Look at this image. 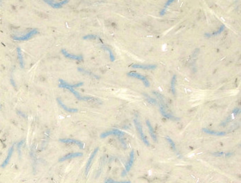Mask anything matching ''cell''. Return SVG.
Listing matches in <instances>:
<instances>
[{
  "mask_svg": "<svg viewBox=\"0 0 241 183\" xmlns=\"http://www.w3.org/2000/svg\"><path fill=\"white\" fill-rule=\"evenodd\" d=\"M59 82H60V83L59 85H58V87H61V88H65V89H68V90L70 91L71 92L74 94V96H75L78 100H79V101H95V100H96L95 98L91 97V96H82L81 95H80V94H79L78 92H77L75 89H74V87H80V86L83 85H84V83L81 82V83H79L72 85V84L67 83L65 82V81H64L63 80H62V79H60Z\"/></svg>",
  "mask_w": 241,
  "mask_h": 183,
  "instance_id": "1",
  "label": "cell"
},
{
  "mask_svg": "<svg viewBox=\"0 0 241 183\" xmlns=\"http://www.w3.org/2000/svg\"><path fill=\"white\" fill-rule=\"evenodd\" d=\"M133 122H134L135 126H136V128L137 130H138V134H139V135H140V138H141V139L143 140V142L145 143V144H146L147 146H150V142H149L148 139H147V137H145V134L143 133V128H142V126H141V124H140V122H139V121H138L137 117H135Z\"/></svg>",
  "mask_w": 241,
  "mask_h": 183,
  "instance_id": "2",
  "label": "cell"
},
{
  "mask_svg": "<svg viewBox=\"0 0 241 183\" xmlns=\"http://www.w3.org/2000/svg\"><path fill=\"white\" fill-rule=\"evenodd\" d=\"M38 33L39 31L38 29H33L32 31H30L29 33L25 34V35L21 36H13V38L15 40H20V41L27 40L30 39L31 38H32L33 36L36 35V34H38Z\"/></svg>",
  "mask_w": 241,
  "mask_h": 183,
  "instance_id": "3",
  "label": "cell"
},
{
  "mask_svg": "<svg viewBox=\"0 0 241 183\" xmlns=\"http://www.w3.org/2000/svg\"><path fill=\"white\" fill-rule=\"evenodd\" d=\"M109 135H117L119 138H121L122 136L124 135V132H122V131L119 130H117V129H113L111 130L106 131V132L102 133L101 135H100V137L105 138Z\"/></svg>",
  "mask_w": 241,
  "mask_h": 183,
  "instance_id": "4",
  "label": "cell"
},
{
  "mask_svg": "<svg viewBox=\"0 0 241 183\" xmlns=\"http://www.w3.org/2000/svg\"><path fill=\"white\" fill-rule=\"evenodd\" d=\"M133 162H134V151H133H133H131V153H130L129 160V161H128L127 164H126L125 166V169H124V171L122 172V176H124L129 171L130 169H131V167L133 166Z\"/></svg>",
  "mask_w": 241,
  "mask_h": 183,
  "instance_id": "5",
  "label": "cell"
},
{
  "mask_svg": "<svg viewBox=\"0 0 241 183\" xmlns=\"http://www.w3.org/2000/svg\"><path fill=\"white\" fill-rule=\"evenodd\" d=\"M127 75L130 77H133L136 78V79H140L143 82L144 85H145L146 87H150V82H149L148 80L146 79V77H145L144 76L141 75V74H139L138 73H136V72H129V73L127 74Z\"/></svg>",
  "mask_w": 241,
  "mask_h": 183,
  "instance_id": "6",
  "label": "cell"
},
{
  "mask_svg": "<svg viewBox=\"0 0 241 183\" xmlns=\"http://www.w3.org/2000/svg\"><path fill=\"white\" fill-rule=\"evenodd\" d=\"M59 141L62 143H65V144H76L79 146V148L83 149L84 148V144L82 141L77 140V139H60Z\"/></svg>",
  "mask_w": 241,
  "mask_h": 183,
  "instance_id": "7",
  "label": "cell"
},
{
  "mask_svg": "<svg viewBox=\"0 0 241 183\" xmlns=\"http://www.w3.org/2000/svg\"><path fill=\"white\" fill-rule=\"evenodd\" d=\"M81 156H83V153H79V152H76V153H69V154L64 155V156L62 157V158H60L59 160H58V161L62 162L65 161V160H71V159H73V158H79V157H81Z\"/></svg>",
  "mask_w": 241,
  "mask_h": 183,
  "instance_id": "8",
  "label": "cell"
},
{
  "mask_svg": "<svg viewBox=\"0 0 241 183\" xmlns=\"http://www.w3.org/2000/svg\"><path fill=\"white\" fill-rule=\"evenodd\" d=\"M45 2L47 4L50 5L51 7L54 8H61L64 4H66L69 2L68 0H65V1H61L60 2H56L54 1H51V0H45Z\"/></svg>",
  "mask_w": 241,
  "mask_h": 183,
  "instance_id": "9",
  "label": "cell"
},
{
  "mask_svg": "<svg viewBox=\"0 0 241 183\" xmlns=\"http://www.w3.org/2000/svg\"><path fill=\"white\" fill-rule=\"evenodd\" d=\"M98 150H99L98 148H95L94 151H93V153H92V154L91 155V156H90L89 159H88L87 164H86V170H85V173H86V175H88V172H89V170H90V169H91V165H92V162H93V159L95 158V155H96L97 153Z\"/></svg>",
  "mask_w": 241,
  "mask_h": 183,
  "instance_id": "10",
  "label": "cell"
},
{
  "mask_svg": "<svg viewBox=\"0 0 241 183\" xmlns=\"http://www.w3.org/2000/svg\"><path fill=\"white\" fill-rule=\"evenodd\" d=\"M56 100H57V102H58V104H59V106L61 107V108H63L65 112H67V113H77V112L78 111V109L70 108V107L67 106L66 105L64 104L63 101H61V99H59V98H57Z\"/></svg>",
  "mask_w": 241,
  "mask_h": 183,
  "instance_id": "11",
  "label": "cell"
},
{
  "mask_svg": "<svg viewBox=\"0 0 241 183\" xmlns=\"http://www.w3.org/2000/svg\"><path fill=\"white\" fill-rule=\"evenodd\" d=\"M13 151H14V146L13 145V146H12L11 147L9 148V150H8V155H7V157H6V158L5 159L4 161L3 162V163L1 165V168H4V167H6V166L8 165V164L9 163L10 160H11V159L12 155H13Z\"/></svg>",
  "mask_w": 241,
  "mask_h": 183,
  "instance_id": "12",
  "label": "cell"
},
{
  "mask_svg": "<svg viewBox=\"0 0 241 183\" xmlns=\"http://www.w3.org/2000/svg\"><path fill=\"white\" fill-rule=\"evenodd\" d=\"M61 53H63V55L65 57H66L67 58H70V59L72 60H83V56H77V55L71 54L69 52H67L65 49H62Z\"/></svg>",
  "mask_w": 241,
  "mask_h": 183,
  "instance_id": "13",
  "label": "cell"
},
{
  "mask_svg": "<svg viewBox=\"0 0 241 183\" xmlns=\"http://www.w3.org/2000/svg\"><path fill=\"white\" fill-rule=\"evenodd\" d=\"M131 67L133 68L136 69H143V70H154V69H156L157 66L154 65H139V64H134V65H131Z\"/></svg>",
  "mask_w": 241,
  "mask_h": 183,
  "instance_id": "14",
  "label": "cell"
},
{
  "mask_svg": "<svg viewBox=\"0 0 241 183\" xmlns=\"http://www.w3.org/2000/svg\"><path fill=\"white\" fill-rule=\"evenodd\" d=\"M146 124H147V127H148V128H149V132H150V135H151V137H152V139H153L154 141H157V135H156L155 132H154V130L153 128H152V124H151L150 120L147 119Z\"/></svg>",
  "mask_w": 241,
  "mask_h": 183,
  "instance_id": "15",
  "label": "cell"
},
{
  "mask_svg": "<svg viewBox=\"0 0 241 183\" xmlns=\"http://www.w3.org/2000/svg\"><path fill=\"white\" fill-rule=\"evenodd\" d=\"M202 131L204 132H206V134L213 135H217V136H223L226 135L225 132H216V131L211 130L208 128H203Z\"/></svg>",
  "mask_w": 241,
  "mask_h": 183,
  "instance_id": "16",
  "label": "cell"
},
{
  "mask_svg": "<svg viewBox=\"0 0 241 183\" xmlns=\"http://www.w3.org/2000/svg\"><path fill=\"white\" fill-rule=\"evenodd\" d=\"M160 110H161V115H162L163 117H166V118L171 119H177V118H175L174 117H173L172 115H170V114L168 113L167 112L165 111V108L162 106V105H160Z\"/></svg>",
  "mask_w": 241,
  "mask_h": 183,
  "instance_id": "17",
  "label": "cell"
},
{
  "mask_svg": "<svg viewBox=\"0 0 241 183\" xmlns=\"http://www.w3.org/2000/svg\"><path fill=\"white\" fill-rule=\"evenodd\" d=\"M17 53H18V60L19 62H20V65L22 68H24L25 67V63H24L23 60V56H22V51L20 49V48H18L17 49Z\"/></svg>",
  "mask_w": 241,
  "mask_h": 183,
  "instance_id": "18",
  "label": "cell"
},
{
  "mask_svg": "<svg viewBox=\"0 0 241 183\" xmlns=\"http://www.w3.org/2000/svg\"><path fill=\"white\" fill-rule=\"evenodd\" d=\"M102 48H103L104 49L106 50V51H107L109 53V56H110V60L111 62H114L115 60V56H114L113 53V51H111V49H110V48L108 47V46H105V45H102Z\"/></svg>",
  "mask_w": 241,
  "mask_h": 183,
  "instance_id": "19",
  "label": "cell"
},
{
  "mask_svg": "<svg viewBox=\"0 0 241 183\" xmlns=\"http://www.w3.org/2000/svg\"><path fill=\"white\" fill-rule=\"evenodd\" d=\"M224 29H225V26L222 25L221 27H220V28L219 29V30L218 31H216V32L213 33H206L205 34V36H206V37H211V36L218 35V34L221 33L223 31Z\"/></svg>",
  "mask_w": 241,
  "mask_h": 183,
  "instance_id": "20",
  "label": "cell"
},
{
  "mask_svg": "<svg viewBox=\"0 0 241 183\" xmlns=\"http://www.w3.org/2000/svg\"><path fill=\"white\" fill-rule=\"evenodd\" d=\"M176 76L174 75L172 78V82H171V90L172 93L174 95L176 94V91H175V83H176Z\"/></svg>",
  "mask_w": 241,
  "mask_h": 183,
  "instance_id": "21",
  "label": "cell"
},
{
  "mask_svg": "<svg viewBox=\"0 0 241 183\" xmlns=\"http://www.w3.org/2000/svg\"><path fill=\"white\" fill-rule=\"evenodd\" d=\"M173 2H174V0H169V1H167V2H166V4H165V6H164L163 9L162 11H161L160 15H164L165 13L166 9H167V8L168 7V6H169L170 4H171L172 3H173Z\"/></svg>",
  "mask_w": 241,
  "mask_h": 183,
  "instance_id": "22",
  "label": "cell"
},
{
  "mask_svg": "<svg viewBox=\"0 0 241 183\" xmlns=\"http://www.w3.org/2000/svg\"><path fill=\"white\" fill-rule=\"evenodd\" d=\"M165 139H166V140H167V141H168V142H169L171 146H172V149L174 150V151L176 152V153H177V151H176V146H175L174 142V141H172V139H171L170 138V137H166Z\"/></svg>",
  "mask_w": 241,
  "mask_h": 183,
  "instance_id": "23",
  "label": "cell"
},
{
  "mask_svg": "<svg viewBox=\"0 0 241 183\" xmlns=\"http://www.w3.org/2000/svg\"><path fill=\"white\" fill-rule=\"evenodd\" d=\"M96 38H100V37L97 36L93 35V34H89V35L85 36L83 37V39L84 40H91V39H96Z\"/></svg>",
  "mask_w": 241,
  "mask_h": 183,
  "instance_id": "24",
  "label": "cell"
},
{
  "mask_svg": "<svg viewBox=\"0 0 241 183\" xmlns=\"http://www.w3.org/2000/svg\"><path fill=\"white\" fill-rule=\"evenodd\" d=\"M106 181L108 182V183H131V182H129V181H124V182H117V181L113 180H112V179H108V180H106Z\"/></svg>",
  "mask_w": 241,
  "mask_h": 183,
  "instance_id": "25",
  "label": "cell"
},
{
  "mask_svg": "<svg viewBox=\"0 0 241 183\" xmlns=\"http://www.w3.org/2000/svg\"><path fill=\"white\" fill-rule=\"evenodd\" d=\"M25 142V141L24 140H22L20 141V142H19V144L18 145V152H19V154H20V147L22 146V145L23 144V143Z\"/></svg>",
  "mask_w": 241,
  "mask_h": 183,
  "instance_id": "26",
  "label": "cell"
},
{
  "mask_svg": "<svg viewBox=\"0 0 241 183\" xmlns=\"http://www.w3.org/2000/svg\"><path fill=\"white\" fill-rule=\"evenodd\" d=\"M105 183H108V182H107L106 180V182H105Z\"/></svg>",
  "mask_w": 241,
  "mask_h": 183,
  "instance_id": "27",
  "label": "cell"
},
{
  "mask_svg": "<svg viewBox=\"0 0 241 183\" xmlns=\"http://www.w3.org/2000/svg\"><path fill=\"white\" fill-rule=\"evenodd\" d=\"M0 108H1V105H0Z\"/></svg>",
  "mask_w": 241,
  "mask_h": 183,
  "instance_id": "28",
  "label": "cell"
}]
</instances>
